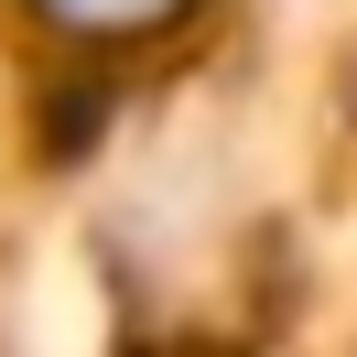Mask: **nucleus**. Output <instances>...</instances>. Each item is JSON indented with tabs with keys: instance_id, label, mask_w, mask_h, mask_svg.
Returning a JSON list of instances; mask_svg holds the SVG:
<instances>
[{
	"instance_id": "f257e3e1",
	"label": "nucleus",
	"mask_w": 357,
	"mask_h": 357,
	"mask_svg": "<svg viewBox=\"0 0 357 357\" xmlns=\"http://www.w3.org/2000/svg\"><path fill=\"white\" fill-rule=\"evenodd\" d=\"M54 22H87V33H141L162 22V11H184V0H44Z\"/></svg>"
}]
</instances>
